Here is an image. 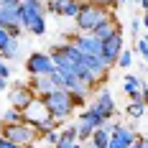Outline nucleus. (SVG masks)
<instances>
[{
  "label": "nucleus",
  "mask_w": 148,
  "mask_h": 148,
  "mask_svg": "<svg viewBox=\"0 0 148 148\" xmlns=\"http://www.w3.org/2000/svg\"><path fill=\"white\" fill-rule=\"evenodd\" d=\"M89 140H92L97 148H107V143H110V128H107V125H105V128H97Z\"/></svg>",
  "instance_id": "a211bd4d"
},
{
  "label": "nucleus",
  "mask_w": 148,
  "mask_h": 148,
  "mask_svg": "<svg viewBox=\"0 0 148 148\" xmlns=\"http://www.w3.org/2000/svg\"><path fill=\"white\" fill-rule=\"evenodd\" d=\"M135 54H138L140 59H146V56H148V33H143V36L135 41Z\"/></svg>",
  "instance_id": "aec40b11"
},
{
  "label": "nucleus",
  "mask_w": 148,
  "mask_h": 148,
  "mask_svg": "<svg viewBox=\"0 0 148 148\" xmlns=\"http://www.w3.org/2000/svg\"><path fill=\"white\" fill-rule=\"evenodd\" d=\"M44 140H46V143H51V146H56V143H59V130H51V133H46V135H44Z\"/></svg>",
  "instance_id": "cd10ccee"
},
{
  "label": "nucleus",
  "mask_w": 148,
  "mask_h": 148,
  "mask_svg": "<svg viewBox=\"0 0 148 148\" xmlns=\"http://www.w3.org/2000/svg\"><path fill=\"white\" fill-rule=\"evenodd\" d=\"M140 26H143V23H140V18H133V21H130V36H133L135 41L140 38Z\"/></svg>",
  "instance_id": "393cba45"
},
{
  "label": "nucleus",
  "mask_w": 148,
  "mask_h": 148,
  "mask_svg": "<svg viewBox=\"0 0 148 148\" xmlns=\"http://www.w3.org/2000/svg\"><path fill=\"white\" fill-rule=\"evenodd\" d=\"M138 146H140V148H148V138H138Z\"/></svg>",
  "instance_id": "c756f323"
},
{
  "label": "nucleus",
  "mask_w": 148,
  "mask_h": 148,
  "mask_svg": "<svg viewBox=\"0 0 148 148\" xmlns=\"http://www.w3.org/2000/svg\"><path fill=\"white\" fill-rule=\"evenodd\" d=\"M107 128H110V143H107V148H133V143L138 140V133L133 128L123 125V123L107 125Z\"/></svg>",
  "instance_id": "423d86ee"
},
{
  "label": "nucleus",
  "mask_w": 148,
  "mask_h": 148,
  "mask_svg": "<svg viewBox=\"0 0 148 148\" xmlns=\"http://www.w3.org/2000/svg\"><path fill=\"white\" fill-rule=\"evenodd\" d=\"M21 26L33 36L46 33V0H23L21 3Z\"/></svg>",
  "instance_id": "f257e3e1"
},
{
  "label": "nucleus",
  "mask_w": 148,
  "mask_h": 148,
  "mask_svg": "<svg viewBox=\"0 0 148 148\" xmlns=\"http://www.w3.org/2000/svg\"><path fill=\"white\" fill-rule=\"evenodd\" d=\"M112 15L110 8H102V5H92V3H82V10L74 18L77 21V33H92L102 21H107Z\"/></svg>",
  "instance_id": "7ed1b4c3"
},
{
  "label": "nucleus",
  "mask_w": 148,
  "mask_h": 148,
  "mask_svg": "<svg viewBox=\"0 0 148 148\" xmlns=\"http://www.w3.org/2000/svg\"><path fill=\"white\" fill-rule=\"evenodd\" d=\"M95 107L102 112L105 118H115V100H112V95H110V89H100L97 92V100H95Z\"/></svg>",
  "instance_id": "2eb2a0df"
},
{
  "label": "nucleus",
  "mask_w": 148,
  "mask_h": 148,
  "mask_svg": "<svg viewBox=\"0 0 148 148\" xmlns=\"http://www.w3.org/2000/svg\"><path fill=\"white\" fill-rule=\"evenodd\" d=\"M125 112H128L133 120H138V118H143V115H146V105H140V102H130L128 107H125Z\"/></svg>",
  "instance_id": "6ab92c4d"
},
{
  "label": "nucleus",
  "mask_w": 148,
  "mask_h": 148,
  "mask_svg": "<svg viewBox=\"0 0 148 148\" xmlns=\"http://www.w3.org/2000/svg\"><path fill=\"white\" fill-rule=\"evenodd\" d=\"M123 31H118V33H112L110 38H105L102 41V59L105 64H107V69H112L115 64H118V56L123 54Z\"/></svg>",
  "instance_id": "0eeeda50"
},
{
  "label": "nucleus",
  "mask_w": 148,
  "mask_h": 148,
  "mask_svg": "<svg viewBox=\"0 0 148 148\" xmlns=\"http://www.w3.org/2000/svg\"><path fill=\"white\" fill-rule=\"evenodd\" d=\"M84 3H92V5H102V8H118L120 5V0H84Z\"/></svg>",
  "instance_id": "b1692460"
},
{
  "label": "nucleus",
  "mask_w": 148,
  "mask_h": 148,
  "mask_svg": "<svg viewBox=\"0 0 148 148\" xmlns=\"http://www.w3.org/2000/svg\"><path fill=\"white\" fill-rule=\"evenodd\" d=\"M92 133H95V130H92L89 125H79V133H77V140H79V143H87L89 138H92Z\"/></svg>",
  "instance_id": "5701e85b"
},
{
  "label": "nucleus",
  "mask_w": 148,
  "mask_h": 148,
  "mask_svg": "<svg viewBox=\"0 0 148 148\" xmlns=\"http://www.w3.org/2000/svg\"><path fill=\"white\" fill-rule=\"evenodd\" d=\"M135 3H138V5H140L143 10H148V0H135Z\"/></svg>",
  "instance_id": "7c9ffc66"
},
{
  "label": "nucleus",
  "mask_w": 148,
  "mask_h": 148,
  "mask_svg": "<svg viewBox=\"0 0 148 148\" xmlns=\"http://www.w3.org/2000/svg\"><path fill=\"white\" fill-rule=\"evenodd\" d=\"M8 77H10V66L5 59H0V79H8Z\"/></svg>",
  "instance_id": "bb28decb"
},
{
  "label": "nucleus",
  "mask_w": 148,
  "mask_h": 148,
  "mask_svg": "<svg viewBox=\"0 0 148 148\" xmlns=\"http://www.w3.org/2000/svg\"><path fill=\"white\" fill-rule=\"evenodd\" d=\"M0 135L8 138L15 146H21V148H28V146H33V143L38 140L36 128H33L31 123H26V120H23V123H15V125H3V128H0Z\"/></svg>",
  "instance_id": "20e7f679"
},
{
  "label": "nucleus",
  "mask_w": 148,
  "mask_h": 148,
  "mask_svg": "<svg viewBox=\"0 0 148 148\" xmlns=\"http://www.w3.org/2000/svg\"><path fill=\"white\" fill-rule=\"evenodd\" d=\"M72 44L77 46L82 54H87V56H100V59H102V41L95 38L92 33H74Z\"/></svg>",
  "instance_id": "9b49d317"
},
{
  "label": "nucleus",
  "mask_w": 148,
  "mask_h": 148,
  "mask_svg": "<svg viewBox=\"0 0 148 148\" xmlns=\"http://www.w3.org/2000/svg\"><path fill=\"white\" fill-rule=\"evenodd\" d=\"M84 0H49L46 3V13L54 15H64V18H77L82 10Z\"/></svg>",
  "instance_id": "9d476101"
},
{
  "label": "nucleus",
  "mask_w": 148,
  "mask_h": 148,
  "mask_svg": "<svg viewBox=\"0 0 148 148\" xmlns=\"http://www.w3.org/2000/svg\"><path fill=\"white\" fill-rule=\"evenodd\" d=\"M23 120H26V123H31L33 128H41V125H46V123H51L54 118L49 115V110H46V105L41 102L38 97H36V100H33V102H31L28 107L23 110Z\"/></svg>",
  "instance_id": "6e6552de"
},
{
  "label": "nucleus",
  "mask_w": 148,
  "mask_h": 148,
  "mask_svg": "<svg viewBox=\"0 0 148 148\" xmlns=\"http://www.w3.org/2000/svg\"><path fill=\"white\" fill-rule=\"evenodd\" d=\"M38 100L46 105L49 115H51L54 120H59V123H64V120L74 112V107H77L74 95L66 92V89H54V92H49L46 97H38Z\"/></svg>",
  "instance_id": "f03ea898"
},
{
  "label": "nucleus",
  "mask_w": 148,
  "mask_h": 148,
  "mask_svg": "<svg viewBox=\"0 0 148 148\" xmlns=\"http://www.w3.org/2000/svg\"><path fill=\"white\" fill-rule=\"evenodd\" d=\"M79 125H89L92 130H97V128L110 125V120L105 118V115L97 110V107H95V105H89L87 110H82V112H79Z\"/></svg>",
  "instance_id": "ddd939ff"
},
{
  "label": "nucleus",
  "mask_w": 148,
  "mask_h": 148,
  "mask_svg": "<svg viewBox=\"0 0 148 148\" xmlns=\"http://www.w3.org/2000/svg\"><path fill=\"white\" fill-rule=\"evenodd\" d=\"M5 87H8V79H0V92H3Z\"/></svg>",
  "instance_id": "2f4dec72"
},
{
  "label": "nucleus",
  "mask_w": 148,
  "mask_h": 148,
  "mask_svg": "<svg viewBox=\"0 0 148 148\" xmlns=\"http://www.w3.org/2000/svg\"><path fill=\"white\" fill-rule=\"evenodd\" d=\"M115 66H123V69L133 66V51H130V49H123V54L118 56V64H115Z\"/></svg>",
  "instance_id": "412c9836"
},
{
  "label": "nucleus",
  "mask_w": 148,
  "mask_h": 148,
  "mask_svg": "<svg viewBox=\"0 0 148 148\" xmlns=\"http://www.w3.org/2000/svg\"><path fill=\"white\" fill-rule=\"evenodd\" d=\"M28 148H36V143H33V146H28Z\"/></svg>",
  "instance_id": "e433bc0d"
},
{
  "label": "nucleus",
  "mask_w": 148,
  "mask_h": 148,
  "mask_svg": "<svg viewBox=\"0 0 148 148\" xmlns=\"http://www.w3.org/2000/svg\"><path fill=\"white\" fill-rule=\"evenodd\" d=\"M0 148H21V146H15V143H10L8 138H3V135H0Z\"/></svg>",
  "instance_id": "c85d7f7f"
},
{
  "label": "nucleus",
  "mask_w": 148,
  "mask_h": 148,
  "mask_svg": "<svg viewBox=\"0 0 148 148\" xmlns=\"http://www.w3.org/2000/svg\"><path fill=\"white\" fill-rule=\"evenodd\" d=\"M54 148H82V143H79V140H61L59 138V143Z\"/></svg>",
  "instance_id": "a878e982"
},
{
  "label": "nucleus",
  "mask_w": 148,
  "mask_h": 148,
  "mask_svg": "<svg viewBox=\"0 0 148 148\" xmlns=\"http://www.w3.org/2000/svg\"><path fill=\"white\" fill-rule=\"evenodd\" d=\"M143 26H146V33H148V15L143 18Z\"/></svg>",
  "instance_id": "473e14b6"
},
{
  "label": "nucleus",
  "mask_w": 148,
  "mask_h": 148,
  "mask_svg": "<svg viewBox=\"0 0 148 148\" xmlns=\"http://www.w3.org/2000/svg\"><path fill=\"white\" fill-rule=\"evenodd\" d=\"M15 123H23V110L8 107V110L0 115V125H15Z\"/></svg>",
  "instance_id": "f3484780"
},
{
  "label": "nucleus",
  "mask_w": 148,
  "mask_h": 148,
  "mask_svg": "<svg viewBox=\"0 0 148 148\" xmlns=\"http://www.w3.org/2000/svg\"><path fill=\"white\" fill-rule=\"evenodd\" d=\"M28 89L33 92V97H46L49 92H54L56 89V84L51 82V77L46 74V77H28Z\"/></svg>",
  "instance_id": "4468645a"
},
{
  "label": "nucleus",
  "mask_w": 148,
  "mask_h": 148,
  "mask_svg": "<svg viewBox=\"0 0 148 148\" xmlns=\"http://www.w3.org/2000/svg\"><path fill=\"white\" fill-rule=\"evenodd\" d=\"M77 133H79V123L77 125H69V128H64L59 133V138L61 140H77Z\"/></svg>",
  "instance_id": "4be33fe9"
},
{
  "label": "nucleus",
  "mask_w": 148,
  "mask_h": 148,
  "mask_svg": "<svg viewBox=\"0 0 148 148\" xmlns=\"http://www.w3.org/2000/svg\"><path fill=\"white\" fill-rule=\"evenodd\" d=\"M143 61H146V69H148V56H146V59H143Z\"/></svg>",
  "instance_id": "c9c22d12"
},
{
  "label": "nucleus",
  "mask_w": 148,
  "mask_h": 148,
  "mask_svg": "<svg viewBox=\"0 0 148 148\" xmlns=\"http://www.w3.org/2000/svg\"><path fill=\"white\" fill-rule=\"evenodd\" d=\"M8 100H10V107H18V110H26L36 97H33V92L28 89L26 82H18L10 92H8Z\"/></svg>",
  "instance_id": "f8f14e48"
},
{
  "label": "nucleus",
  "mask_w": 148,
  "mask_h": 148,
  "mask_svg": "<svg viewBox=\"0 0 148 148\" xmlns=\"http://www.w3.org/2000/svg\"><path fill=\"white\" fill-rule=\"evenodd\" d=\"M125 3H130V0H120V5H125Z\"/></svg>",
  "instance_id": "f704fd0d"
},
{
  "label": "nucleus",
  "mask_w": 148,
  "mask_h": 148,
  "mask_svg": "<svg viewBox=\"0 0 148 148\" xmlns=\"http://www.w3.org/2000/svg\"><path fill=\"white\" fill-rule=\"evenodd\" d=\"M26 72H28V77H46V74L56 72L51 54L49 51H33L26 59Z\"/></svg>",
  "instance_id": "39448f33"
},
{
  "label": "nucleus",
  "mask_w": 148,
  "mask_h": 148,
  "mask_svg": "<svg viewBox=\"0 0 148 148\" xmlns=\"http://www.w3.org/2000/svg\"><path fill=\"white\" fill-rule=\"evenodd\" d=\"M118 31H120V23L115 21V15H110L107 21H102L97 28L92 31V36H95V38H100V41H105V38H110V36H112V33H118Z\"/></svg>",
  "instance_id": "dca6fc26"
},
{
  "label": "nucleus",
  "mask_w": 148,
  "mask_h": 148,
  "mask_svg": "<svg viewBox=\"0 0 148 148\" xmlns=\"http://www.w3.org/2000/svg\"><path fill=\"white\" fill-rule=\"evenodd\" d=\"M0 3H3V0H0Z\"/></svg>",
  "instance_id": "4c0bfd02"
},
{
  "label": "nucleus",
  "mask_w": 148,
  "mask_h": 148,
  "mask_svg": "<svg viewBox=\"0 0 148 148\" xmlns=\"http://www.w3.org/2000/svg\"><path fill=\"white\" fill-rule=\"evenodd\" d=\"M21 3L23 0H3L0 3V28L21 26Z\"/></svg>",
  "instance_id": "1a4fd4ad"
},
{
  "label": "nucleus",
  "mask_w": 148,
  "mask_h": 148,
  "mask_svg": "<svg viewBox=\"0 0 148 148\" xmlns=\"http://www.w3.org/2000/svg\"><path fill=\"white\" fill-rule=\"evenodd\" d=\"M87 148H97V146H95V143H92V140H87Z\"/></svg>",
  "instance_id": "72a5a7b5"
}]
</instances>
